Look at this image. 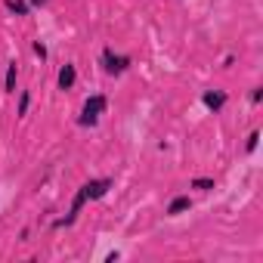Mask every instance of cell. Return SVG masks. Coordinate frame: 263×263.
Segmentation results:
<instances>
[{
	"label": "cell",
	"instance_id": "cell-3",
	"mask_svg": "<svg viewBox=\"0 0 263 263\" xmlns=\"http://www.w3.org/2000/svg\"><path fill=\"white\" fill-rule=\"evenodd\" d=\"M192 204H195V198H192L189 192H180V195H174V198H171V201L164 204V217L177 220V217L189 214V211H192Z\"/></svg>",
	"mask_w": 263,
	"mask_h": 263
},
{
	"label": "cell",
	"instance_id": "cell-14",
	"mask_svg": "<svg viewBox=\"0 0 263 263\" xmlns=\"http://www.w3.org/2000/svg\"><path fill=\"white\" fill-rule=\"evenodd\" d=\"M28 7H31V10H47L50 0H28Z\"/></svg>",
	"mask_w": 263,
	"mask_h": 263
},
{
	"label": "cell",
	"instance_id": "cell-4",
	"mask_svg": "<svg viewBox=\"0 0 263 263\" xmlns=\"http://www.w3.org/2000/svg\"><path fill=\"white\" fill-rule=\"evenodd\" d=\"M226 102H229V93H226V90H217V87H214V90H204V93H201V105H204L208 111H214V115H220V111L226 108Z\"/></svg>",
	"mask_w": 263,
	"mask_h": 263
},
{
	"label": "cell",
	"instance_id": "cell-13",
	"mask_svg": "<svg viewBox=\"0 0 263 263\" xmlns=\"http://www.w3.org/2000/svg\"><path fill=\"white\" fill-rule=\"evenodd\" d=\"M260 99H263V87H251L248 102H251V105H260Z\"/></svg>",
	"mask_w": 263,
	"mask_h": 263
},
{
	"label": "cell",
	"instance_id": "cell-2",
	"mask_svg": "<svg viewBox=\"0 0 263 263\" xmlns=\"http://www.w3.org/2000/svg\"><path fill=\"white\" fill-rule=\"evenodd\" d=\"M130 68H134V56L118 53L115 47H102L99 50V71L108 78H124Z\"/></svg>",
	"mask_w": 263,
	"mask_h": 263
},
{
	"label": "cell",
	"instance_id": "cell-9",
	"mask_svg": "<svg viewBox=\"0 0 263 263\" xmlns=\"http://www.w3.org/2000/svg\"><path fill=\"white\" fill-rule=\"evenodd\" d=\"M4 10L10 13V16H19V19H28L34 10L28 7V0H4Z\"/></svg>",
	"mask_w": 263,
	"mask_h": 263
},
{
	"label": "cell",
	"instance_id": "cell-5",
	"mask_svg": "<svg viewBox=\"0 0 263 263\" xmlns=\"http://www.w3.org/2000/svg\"><path fill=\"white\" fill-rule=\"evenodd\" d=\"M74 87H78V65H74V62H65V65L59 68V74H56V90L68 93V90H74Z\"/></svg>",
	"mask_w": 263,
	"mask_h": 263
},
{
	"label": "cell",
	"instance_id": "cell-7",
	"mask_svg": "<svg viewBox=\"0 0 263 263\" xmlns=\"http://www.w3.org/2000/svg\"><path fill=\"white\" fill-rule=\"evenodd\" d=\"M16 90H19V62L10 59L7 62V71H4V93L16 96Z\"/></svg>",
	"mask_w": 263,
	"mask_h": 263
},
{
	"label": "cell",
	"instance_id": "cell-15",
	"mask_svg": "<svg viewBox=\"0 0 263 263\" xmlns=\"http://www.w3.org/2000/svg\"><path fill=\"white\" fill-rule=\"evenodd\" d=\"M19 241H31V226H25V229H19Z\"/></svg>",
	"mask_w": 263,
	"mask_h": 263
},
{
	"label": "cell",
	"instance_id": "cell-8",
	"mask_svg": "<svg viewBox=\"0 0 263 263\" xmlns=\"http://www.w3.org/2000/svg\"><path fill=\"white\" fill-rule=\"evenodd\" d=\"M31 102H34V93L31 90H16V118H28Z\"/></svg>",
	"mask_w": 263,
	"mask_h": 263
},
{
	"label": "cell",
	"instance_id": "cell-10",
	"mask_svg": "<svg viewBox=\"0 0 263 263\" xmlns=\"http://www.w3.org/2000/svg\"><path fill=\"white\" fill-rule=\"evenodd\" d=\"M189 189L192 192H211V189H217V180L214 177H192L189 180Z\"/></svg>",
	"mask_w": 263,
	"mask_h": 263
},
{
	"label": "cell",
	"instance_id": "cell-6",
	"mask_svg": "<svg viewBox=\"0 0 263 263\" xmlns=\"http://www.w3.org/2000/svg\"><path fill=\"white\" fill-rule=\"evenodd\" d=\"M111 189H115V180H111V177H93V180H87L90 201H102Z\"/></svg>",
	"mask_w": 263,
	"mask_h": 263
},
{
	"label": "cell",
	"instance_id": "cell-12",
	"mask_svg": "<svg viewBox=\"0 0 263 263\" xmlns=\"http://www.w3.org/2000/svg\"><path fill=\"white\" fill-rule=\"evenodd\" d=\"M257 146H260V130H251V134H248V143H245V152H248V155H254V152H257Z\"/></svg>",
	"mask_w": 263,
	"mask_h": 263
},
{
	"label": "cell",
	"instance_id": "cell-1",
	"mask_svg": "<svg viewBox=\"0 0 263 263\" xmlns=\"http://www.w3.org/2000/svg\"><path fill=\"white\" fill-rule=\"evenodd\" d=\"M105 111H108V96H105V93H90V96L84 99L81 111H78V127H84V130L99 127V121H102Z\"/></svg>",
	"mask_w": 263,
	"mask_h": 263
},
{
	"label": "cell",
	"instance_id": "cell-11",
	"mask_svg": "<svg viewBox=\"0 0 263 263\" xmlns=\"http://www.w3.org/2000/svg\"><path fill=\"white\" fill-rule=\"evenodd\" d=\"M31 56L41 59V62H47V59H50V47H47V41L34 37V41H31Z\"/></svg>",
	"mask_w": 263,
	"mask_h": 263
}]
</instances>
